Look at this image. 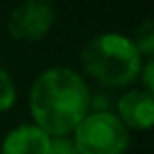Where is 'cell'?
Segmentation results:
<instances>
[{
  "instance_id": "6da1fadb",
  "label": "cell",
  "mask_w": 154,
  "mask_h": 154,
  "mask_svg": "<svg viewBox=\"0 0 154 154\" xmlns=\"http://www.w3.org/2000/svg\"><path fill=\"white\" fill-rule=\"evenodd\" d=\"M30 110L47 135H68L87 116L89 89L76 72L53 68L34 82Z\"/></svg>"
},
{
  "instance_id": "7a4b0ae2",
  "label": "cell",
  "mask_w": 154,
  "mask_h": 154,
  "mask_svg": "<svg viewBox=\"0 0 154 154\" xmlns=\"http://www.w3.org/2000/svg\"><path fill=\"white\" fill-rule=\"evenodd\" d=\"M82 68L101 85L125 87L137 78L141 55L133 40L120 34H101L87 42L80 55Z\"/></svg>"
},
{
  "instance_id": "3957f363",
  "label": "cell",
  "mask_w": 154,
  "mask_h": 154,
  "mask_svg": "<svg viewBox=\"0 0 154 154\" xmlns=\"http://www.w3.org/2000/svg\"><path fill=\"white\" fill-rule=\"evenodd\" d=\"M74 133L78 154H125L129 146L127 127L110 112L87 114Z\"/></svg>"
},
{
  "instance_id": "277c9868",
  "label": "cell",
  "mask_w": 154,
  "mask_h": 154,
  "mask_svg": "<svg viewBox=\"0 0 154 154\" xmlns=\"http://www.w3.org/2000/svg\"><path fill=\"white\" fill-rule=\"evenodd\" d=\"M55 21V9L47 2H23L9 15V34L17 40H40Z\"/></svg>"
},
{
  "instance_id": "5b68a950",
  "label": "cell",
  "mask_w": 154,
  "mask_h": 154,
  "mask_svg": "<svg viewBox=\"0 0 154 154\" xmlns=\"http://www.w3.org/2000/svg\"><path fill=\"white\" fill-rule=\"evenodd\" d=\"M49 150L51 135H47L36 125H23L5 137L0 154H49Z\"/></svg>"
},
{
  "instance_id": "8992f818",
  "label": "cell",
  "mask_w": 154,
  "mask_h": 154,
  "mask_svg": "<svg viewBox=\"0 0 154 154\" xmlns=\"http://www.w3.org/2000/svg\"><path fill=\"white\" fill-rule=\"evenodd\" d=\"M120 122L135 129H150L154 122V101L148 91H131L118 101Z\"/></svg>"
},
{
  "instance_id": "52a82bcc",
  "label": "cell",
  "mask_w": 154,
  "mask_h": 154,
  "mask_svg": "<svg viewBox=\"0 0 154 154\" xmlns=\"http://www.w3.org/2000/svg\"><path fill=\"white\" fill-rule=\"evenodd\" d=\"M135 45V49L139 51V55L143 53V55H152V51H154V28H152V23L150 21H143L139 28H137V40L133 42Z\"/></svg>"
},
{
  "instance_id": "ba28073f",
  "label": "cell",
  "mask_w": 154,
  "mask_h": 154,
  "mask_svg": "<svg viewBox=\"0 0 154 154\" xmlns=\"http://www.w3.org/2000/svg\"><path fill=\"white\" fill-rule=\"evenodd\" d=\"M13 103H15V85L7 74V70L0 68V112L9 110Z\"/></svg>"
},
{
  "instance_id": "9c48e42d",
  "label": "cell",
  "mask_w": 154,
  "mask_h": 154,
  "mask_svg": "<svg viewBox=\"0 0 154 154\" xmlns=\"http://www.w3.org/2000/svg\"><path fill=\"white\" fill-rule=\"evenodd\" d=\"M49 154H78L74 141L66 139V137H57V139H51V150Z\"/></svg>"
},
{
  "instance_id": "30bf717a",
  "label": "cell",
  "mask_w": 154,
  "mask_h": 154,
  "mask_svg": "<svg viewBox=\"0 0 154 154\" xmlns=\"http://www.w3.org/2000/svg\"><path fill=\"white\" fill-rule=\"evenodd\" d=\"M143 70H146V72H143V85H146V89H148V93H150L152 87H154V85H152V70H154V66H152L150 59H148V63L143 66Z\"/></svg>"
}]
</instances>
